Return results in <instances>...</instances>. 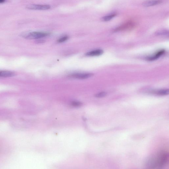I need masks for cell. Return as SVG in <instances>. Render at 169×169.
I'll return each instance as SVG.
<instances>
[{"label": "cell", "instance_id": "1", "mask_svg": "<svg viewBox=\"0 0 169 169\" xmlns=\"http://www.w3.org/2000/svg\"><path fill=\"white\" fill-rule=\"evenodd\" d=\"M48 34L47 33L42 32H33L30 33L22 34L21 36L26 39H33L42 38L47 36Z\"/></svg>", "mask_w": 169, "mask_h": 169}, {"label": "cell", "instance_id": "2", "mask_svg": "<svg viewBox=\"0 0 169 169\" xmlns=\"http://www.w3.org/2000/svg\"><path fill=\"white\" fill-rule=\"evenodd\" d=\"M135 23L132 21H129L122 25L119 26V27L116 28L115 31H124L126 30H129L132 29L135 27Z\"/></svg>", "mask_w": 169, "mask_h": 169}, {"label": "cell", "instance_id": "3", "mask_svg": "<svg viewBox=\"0 0 169 169\" xmlns=\"http://www.w3.org/2000/svg\"><path fill=\"white\" fill-rule=\"evenodd\" d=\"M28 9L34 10H47L50 8V6L47 5H31L27 7Z\"/></svg>", "mask_w": 169, "mask_h": 169}, {"label": "cell", "instance_id": "4", "mask_svg": "<svg viewBox=\"0 0 169 169\" xmlns=\"http://www.w3.org/2000/svg\"><path fill=\"white\" fill-rule=\"evenodd\" d=\"M168 155L166 153H162L160 155L158 159L157 160V162L158 165L162 166L166 164L168 161Z\"/></svg>", "mask_w": 169, "mask_h": 169}, {"label": "cell", "instance_id": "5", "mask_svg": "<svg viewBox=\"0 0 169 169\" xmlns=\"http://www.w3.org/2000/svg\"><path fill=\"white\" fill-rule=\"evenodd\" d=\"M94 74L91 73L76 74L71 75V77L78 79H84L91 77Z\"/></svg>", "mask_w": 169, "mask_h": 169}, {"label": "cell", "instance_id": "6", "mask_svg": "<svg viewBox=\"0 0 169 169\" xmlns=\"http://www.w3.org/2000/svg\"><path fill=\"white\" fill-rule=\"evenodd\" d=\"M161 0H147L143 3L142 5L145 7H152L161 4Z\"/></svg>", "mask_w": 169, "mask_h": 169}, {"label": "cell", "instance_id": "7", "mask_svg": "<svg viewBox=\"0 0 169 169\" xmlns=\"http://www.w3.org/2000/svg\"><path fill=\"white\" fill-rule=\"evenodd\" d=\"M103 53V50L98 49L88 52L86 54V56L89 57L97 56H100Z\"/></svg>", "mask_w": 169, "mask_h": 169}, {"label": "cell", "instance_id": "8", "mask_svg": "<svg viewBox=\"0 0 169 169\" xmlns=\"http://www.w3.org/2000/svg\"><path fill=\"white\" fill-rule=\"evenodd\" d=\"M15 74L14 72L10 71H0V77H10L15 76Z\"/></svg>", "mask_w": 169, "mask_h": 169}, {"label": "cell", "instance_id": "9", "mask_svg": "<svg viewBox=\"0 0 169 169\" xmlns=\"http://www.w3.org/2000/svg\"><path fill=\"white\" fill-rule=\"evenodd\" d=\"M165 53V51L164 50H162L158 51L157 53L154 55V56H151L148 58L147 59L148 60L152 61L158 59L160 57L162 56Z\"/></svg>", "mask_w": 169, "mask_h": 169}, {"label": "cell", "instance_id": "10", "mask_svg": "<svg viewBox=\"0 0 169 169\" xmlns=\"http://www.w3.org/2000/svg\"><path fill=\"white\" fill-rule=\"evenodd\" d=\"M169 91L168 89H165L158 90L154 92L156 95H167L169 94Z\"/></svg>", "mask_w": 169, "mask_h": 169}, {"label": "cell", "instance_id": "11", "mask_svg": "<svg viewBox=\"0 0 169 169\" xmlns=\"http://www.w3.org/2000/svg\"><path fill=\"white\" fill-rule=\"evenodd\" d=\"M116 15V14H112L109 15L104 16L103 17L102 20V21L104 22H107L111 20Z\"/></svg>", "mask_w": 169, "mask_h": 169}, {"label": "cell", "instance_id": "12", "mask_svg": "<svg viewBox=\"0 0 169 169\" xmlns=\"http://www.w3.org/2000/svg\"><path fill=\"white\" fill-rule=\"evenodd\" d=\"M107 93L105 92H102L98 93L95 95V97L98 98H103L107 95Z\"/></svg>", "mask_w": 169, "mask_h": 169}, {"label": "cell", "instance_id": "13", "mask_svg": "<svg viewBox=\"0 0 169 169\" xmlns=\"http://www.w3.org/2000/svg\"><path fill=\"white\" fill-rule=\"evenodd\" d=\"M68 39V36H65L62 38L58 40V42L59 43H62L66 41Z\"/></svg>", "mask_w": 169, "mask_h": 169}, {"label": "cell", "instance_id": "14", "mask_svg": "<svg viewBox=\"0 0 169 169\" xmlns=\"http://www.w3.org/2000/svg\"><path fill=\"white\" fill-rule=\"evenodd\" d=\"M72 105L75 107H79L82 105V103L78 101H74L72 103Z\"/></svg>", "mask_w": 169, "mask_h": 169}, {"label": "cell", "instance_id": "15", "mask_svg": "<svg viewBox=\"0 0 169 169\" xmlns=\"http://www.w3.org/2000/svg\"><path fill=\"white\" fill-rule=\"evenodd\" d=\"M5 0H0V4L3 3L5 1Z\"/></svg>", "mask_w": 169, "mask_h": 169}]
</instances>
